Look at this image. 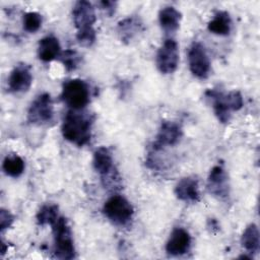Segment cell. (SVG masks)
I'll list each match as a JSON object with an SVG mask.
<instances>
[{
    "mask_svg": "<svg viewBox=\"0 0 260 260\" xmlns=\"http://www.w3.org/2000/svg\"><path fill=\"white\" fill-rule=\"evenodd\" d=\"M94 118L87 112L81 110H70L64 116L61 132L67 141L82 147L91 139V129Z\"/></svg>",
    "mask_w": 260,
    "mask_h": 260,
    "instance_id": "1",
    "label": "cell"
},
{
    "mask_svg": "<svg viewBox=\"0 0 260 260\" xmlns=\"http://www.w3.org/2000/svg\"><path fill=\"white\" fill-rule=\"evenodd\" d=\"M205 96L211 101L214 115L222 124L229 123L232 113L241 110L244 106L243 96L238 90L222 92L216 89H208Z\"/></svg>",
    "mask_w": 260,
    "mask_h": 260,
    "instance_id": "2",
    "label": "cell"
},
{
    "mask_svg": "<svg viewBox=\"0 0 260 260\" xmlns=\"http://www.w3.org/2000/svg\"><path fill=\"white\" fill-rule=\"evenodd\" d=\"M51 226L54 237V257L62 260L75 258L72 233L66 218L59 216Z\"/></svg>",
    "mask_w": 260,
    "mask_h": 260,
    "instance_id": "3",
    "label": "cell"
},
{
    "mask_svg": "<svg viewBox=\"0 0 260 260\" xmlns=\"http://www.w3.org/2000/svg\"><path fill=\"white\" fill-rule=\"evenodd\" d=\"M60 99L71 110H82L90 100V89L88 84L81 79L74 78L63 83Z\"/></svg>",
    "mask_w": 260,
    "mask_h": 260,
    "instance_id": "4",
    "label": "cell"
},
{
    "mask_svg": "<svg viewBox=\"0 0 260 260\" xmlns=\"http://www.w3.org/2000/svg\"><path fill=\"white\" fill-rule=\"evenodd\" d=\"M103 213L112 223L126 225L133 218L134 208L122 195H113L105 202Z\"/></svg>",
    "mask_w": 260,
    "mask_h": 260,
    "instance_id": "5",
    "label": "cell"
},
{
    "mask_svg": "<svg viewBox=\"0 0 260 260\" xmlns=\"http://www.w3.org/2000/svg\"><path fill=\"white\" fill-rule=\"evenodd\" d=\"M54 119L53 101L48 92L40 93L30 104L27 111V120L34 125H47Z\"/></svg>",
    "mask_w": 260,
    "mask_h": 260,
    "instance_id": "6",
    "label": "cell"
},
{
    "mask_svg": "<svg viewBox=\"0 0 260 260\" xmlns=\"http://www.w3.org/2000/svg\"><path fill=\"white\" fill-rule=\"evenodd\" d=\"M92 165L95 172L100 174L104 186L110 187L112 185L114 187L116 184L115 180L118 181L119 179H116L117 172L114 166L112 153L108 147L101 146L95 149L93 152Z\"/></svg>",
    "mask_w": 260,
    "mask_h": 260,
    "instance_id": "7",
    "label": "cell"
},
{
    "mask_svg": "<svg viewBox=\"0 0 260 260\" xmlns=\"http://www.w3.org/2000/svg\"><path fill=\"white\" fill-rule=\"evenodd\" d=\"M155 63L158 71L162 74H171L176 71L179 63V47L174 39H167L159 47Z\"/></svg>",
    "mask_w": 260,
    "mask_h": 260,
    "instance_id": "8",
    "label": "cell"
},
{
    "mask_svg": "<svg viewBox=\"0 0 260 260\" xmlns=\"http://www.w3.org/2000/svg\"><path fill=\"white\" fill-rule=\"evenodd\" d=\"M188 64L191 73L205 79L210 72V60L204 46L199 42H193L188 50Z\"/></svg>",
    "mask_w": 260,
    "mask_h": 260,
    "instance_id": "9",
    "label": "cell"
},
{
    "mask_svg": "<svg viewBox=\"0 0 260 260\" xmlns=\"http://www.w3.org/2000/svg\"><path fill=\"white\" fill-rule=\"evenodd\" d=\"M183 135L181 126L173 121L161 122L152 144L153 150H159L166 146L176 145Z\"/></svg>",
    "mask_w": 260,
    "mask_h": 260,
    "instance_id": "10",
    "label": "cell"
},
{
    "mask_svg": "<svg viewBox=\"0 0 260 260\" xmlns=\"http://www.w3.org/2000/svg\"><path fill=\"white\" fill-rule=\"evenodd\" d=\"M208 192L218 199H225L230 195V182L225 170L220 166H214L207 178Z\"/></svg>",
    "mask_w": 260,
    "mask_h": 260,
    "instance_id": "11",
    "label": "cell"
},
{
    "mask_svg": "<svg viewBox=\"0 0 260 260\" xmlns=\"http://www.w3.org/2000/svg\"><path fill=\"white\" fill-rule=\"evenodd\" d=\"M32 83V74L30 66L25 63L17 64L9 74L8 89L13 93L27 91Z\"/></svg>",
    "mask_w": 260,
    "mask_h": 260,
    "instance_id": "12",
    "label": "cell"
},
{
    "mask_svg": "<svg viewBox=\"0 0 260 260\" xmlns=\"http://www.w3.org/2000/svg\"><path fill=\"white\" fill-rule=\"evenodd\" d=\"M72 18L77 31L92 28L96 20L93 5L85 0L77 1L72 9Z\"/></svg>",
    "mask_w": 260,
    "mask_h": 260,
    "instance_id": "13",
    "label": "cell"
},
{
    "mask_svg": "<svg viewBox=\"0 0 260 260\" xmlns=\"http://www.w3.org/2000/svg\"><path fill=\"white\" fill-rule=\"evenodd\" d=\"M191 247V236L183 228H176L170 235L166 244V251L171 256H181L187 253Z\"/></svg>",
    "mask_w": 260,
    "mask_h": 260,
    "instance_id": "14",
    "label": "cell"
},
{
    "mask_svg": "<svg viewBox=\"0 0 260 260\" xmlns=\"http://www.w3.org/2000/svg\"><path fill=\"white\" fill-rule=\"evenodd\" d=\"M176 197L184 202L195 203L200 200L199 183L195 177L182 178L175 186Z\"/></svg>",
    "mask_w": 260,
    "mask_h": 260,
    "instance_id": "15",
    "label": "cell"
},
{
    "mask_svg": "<svg viewBox=\"0 0 260 260\" xmlns=\"http://www.w3.org/2000/svg\"><path fill=\"white\" fill-rule=\"evenodd\" d=\"M144 30L143 23L139 17L129 16L118 22L117 31L122 42L130 43Z\"/></svg>",
    "mask_w": 260,
    "mask_h": 260,
    "instance_id": "16",
    "label": "cell"
},
{
    "mask_svg": "<svg viewBox=\"0 0 260 260\" xmlns=\"http://www.w3.org/2000/svg\"><path fill=\"white\" fill-rule=\"evenodd\" d=\"M61 46L54 36H47L40 40L38 45V57L43 62H51L61 55Z\"/></svg>",
    "mask_w": 260,
    "mask_h": 260,
    "instance_id": "17",
    "label": "cell"
},
{
    "mask_svg": "<svg viewBox=\"0 0 260 260\" xmlns=\"http://www.w3.org/2000/svg\"><path fill=\"white\" fill-rule=\"evenodd\" d=\"M182 14L173 6H166L158 12V21L166 34H174L180 27Z\"/></svg>",
    "mask_w": 260,
    "mask_h": 260,
    "instance_id": "18",
    "label": "cell"
},
{
    "mask_svg": "<svg viewBox=\"0 0 260 260\" xmlns=\"http://www.w3.org/2000/svg\"><path fill=\"white\" fill-rule=\"evenodd\" d=\"M207 28L217 36H228L232 30V18L226 11L218 10L208 22Z\"/></svg>",
    "mask_w": 260,
    "mask_h": 260,
    "instance_id": "19",
    "label": "cell"
},
{
    "mask_svg": "<svg viewBox=\"0 0 260 260\" xmlns=\"http://www.w3.org/2000/svg\"><path fill=\"white\" fill-rule=\"evenodd\" d=\"M241 244L243 248L253 254H257L260 248V239H259V231L255 223H250L241 237Z\"/></svg>",
    "mask_w": 260,
    "mask_h": 260,
    "instance_id": "20",
    "label": "cell"
},
{
    "mask_svg": "<svg viewBox=\"0 0 260 260\" xmlns=\"http://www.w3.org/2000/svg\"><path fill=\"white\" fill-rule=\"evenodd\" d=\"M24 168H25L24 160L15 153L6 155L2 162L3 172L11 178L20 177L24 172Z\"/></svg>",
    "mask_w": 260,
    "mask_h": 260,
    "instance_id": "21",
    "label": "cell"
},
{
    "mask_svg": "<svg viewBox=\"0 0 260 260\" xmlns=\"http://www.w3.org/2000/svg\"><path fill=\"white\" fill-rule=\"evenodd\" d=\"M58 206L56 204H45L37 213V222L40 225H52L59 217Z\"/></svg>",
    "mask_w": 260,
    "mask_h": 260,
    "instance_id": "22",
    "label": "cell"
},
{
    "mask_svg": "<svg viewBox=\"0 0 260 260\" xmlns=\"http://www.w3.org/2000/svg\"><path fill=\"white\" fill-rule=\"evenodd\" d=\"M42 22H43L42 15L38 12L29 11L23 15V19H22L23 29L29 34H34L38 31L42 26Z\"/></svg>",
    "mask_w": 260,
    "mask_h": 260,
    "instance_id": "23",
    "label": "cell"
},
{
    "mask_svg": "<svg viewBox=\"0 0 260 260\" xmlns=\"http://www.w3.org/2000/svg\"><path fill=\"white\" fill-rule=\"evenodd\" d=\"M59 58L67 71L75 70L81 61V56L76 51L70 49L62 52Z\"/></svg>",
    "mask_w": 260,
    "mask_h": 260,
    "instance_id": "24",
    "label": "cell"
},
{
    "mask_svg": "<svg viewBox=\"0 0 260 260\" xmlns=\"http://www.w3.org/2000/svg\"><path fill=\"white\" fill-rule=\"evenodd\" d=\"M76 40L79 43V45L83 47L92 46L96 40L95 29L92 27V28H87L83 30H78L76 34Z\"/></svg>",
    "mask_w": 260,
    "mask_h": 260,
    "instance_id": "25",
    "label": "cell"
},
{
    "mask_svg": "<svg viewBox=\"0 0 260 260\" xmlns=\"http://www.w3.org/2000/svg\"><path fill=\"white\" fill-rule=\"evenodd\" d=\"M13 220H14V216L11 214V212L9 210H6L4 208H2L0 210V230H1V232L10 228Z\"/></svg>",
    "mask_w": 260,
    "mask_h": 260,
    "instance_id": "26",
    "label": "cell"
},
{
    "mask_svg": "<svg viewBox=\"0 0 260 260\" xmlns=\"http://www.w3.org/2000/svg\"><path fill=\"white\" fill-rule=\"evenodd\" d=\"M100 6L101 8L106 12V14H108L109 16H112L115 11H116V6H117V3L115 1H101L100 3Z\"/></svg>",
    "mask_w": 260,
    "mask_h": 260,
    "instance_id": "27",
    "label": "cell"
}]
</instances>
